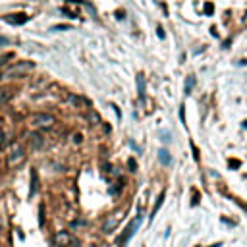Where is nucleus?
<instances>
[{
    "instance_id": "f257e3e1",
    "label": "nucleus",
    "mask_w": 247,
    "mask_h": 247,
    "mask_svg": "<svg viewBox=\"0 0 247 247\" xmlns=\"http://www.w3.org/2000/svg\"><path fill=\"white\" fill-rule=\"evenodd\" d=\"M25 159V153H23V147L19 143H12L10 145V151H8V166L10 168H15L19 166Z\"/></svg>"
},
{
    "instance_id": "f03ea898",
    "label": "nucleus",
    "mask_w": 247,
    "mask_h": 247,
    "mask_svg": "<svg viewBox=\"0 0 247 247\" xmlns=\"http://www.w3.org/2000/svg\"><path fill=\"white\" fill-rule=\"evenodd\" d=\"M33 68H35L33 62H18V64L10 66L8 70L4 72V77H19V75H23V73L31 72Z\"/></svg>"
},
{
    "instance_id": "7ed1b4c3",
    "label": "nucleus",
    "mask_w": 247,
    "mask_h": 247,
    "mask_svg": "<svg viewBox=\"0 0 247 247\" xmlns=\"http://www.w3.org/2000/svg\"><path fill=\"white\" fill-rule=\"evenodd\" d=\"M31 124L35 125V128H52V124H54V116L52 114H46V112H39V114H35L33 118H31Z\"/></svg>"
},
{
    "instance_id": "20e7f679",
    "label": "nucleus",
    "mask_w": 247,
    "mask_h": 247,
    "mask_svg": "<svg viewBox=\"0 0 247 247\" xmlns=\"http://www.w3.org/2000/svg\"><path fill=\"white\" fill-rule=\"evenodd\" d=\"M139 224H141V218H135L133 220V222H131L129 226H128V230H125V234L122 235V239H120V245H125V243H128V241H129V238H133V234H135V230H137L139 228Z\"/></svg>"
},
{
    "instance_id": "39448f33",
    "label": "nucleus",
    "mask_w": 247,
    "mask_h": 247,
    "mask_svg": "<svg viewBox=\"0 0 247 247\" xmlns=\"http://www.w3.org/2000/svg\"><path fill=\"white\" fill-rule=\"evenodd\" d=\"M27 15L25 14H10V15H6V18H4V22L6 23H12V25H22V23H25L27 22Z\"/></svg>"
},
{
    "instance_id": "423d86ee",
    "label": "nucleus",
    "mask_w": 247,
    "mask_h": 247,
    "mask_svg": "<svg viewBox=\"0 0 247 247\" xmlns=\"http://www.w3.org/2000/svg\"><path fill=\"white\" fill-rule=\"evenodd\" d=\"M54 243L58 245V247H68L72 243V235L68 234V232H58L54 235Z\"/></svg>"
},
{
    "instance_id": "0eeeda50",
    "label": "nucleus",
    "mask_w": 247,
    "mask_h": 247,
    "mask_svg": "<svg viewBox=\"0 0 247 247\" xmlns=\"http://www.w3.org/2000/svg\"><path fill=\"white\" fill-rule=\"evenodd\" d=\"M29 143L33 149H41V147L45 145V141H43V135H39V133H31L29 135Z\"/></svg>"
},
{
    "instance_id": "6e6552de",
    "label": "nucleus",
    "mask_w": 247,
    "mask_h": 247,
    "mask_svg": "<svg viewBox=\"0 0 247 247\" xmlns=\"http://www.w3.org/2000/svg\"><path fill=\"white\" fill-rule=\"evenodd\" d=\"M137 89H139V98H141V101H145V75H143V73H139V75H137Z\"/></svg>"
},
{
    "instance_id": "1a4fd4ad",
    "label": "nucleus",
    "mask_w": 247,
    "mask_h": 247,
    "mask_svg": "<svg viewBox=\"0 0 247 247\" xmlns=\"http://www.w3.org/2000/svg\"><path fill=\"white\" fill-rule=\"evenodd\" d=\"M10 97H12V93L8 91V89H4V87H0V106H4L8 101H10Z\"/></svg>"
},
{
    "instance_id": "9d476101",
    "label": "nucleus",
    "mask_w": 247,
    "mask_h": 247,
    "mask_svg": "<svg viewBox=\"0 0 247 247\" xmlns=\"http://www.w3.org/2000/svg\"><path fill=\"white\" fill-rule=\"evenodd\" d=\"M159 160L162 162V164H170V162H172V159H170V155H168L166 149H160L159 151Z\"/></svg>"
},
{
    "instance_id": "9b49d317",
    "label": "nucleus",
    "mask_w": 247,
    "mask_h": 247,
    "mask_svg": "<svg viewBox=\"0 0 247 247\" xmlns=\"http://www.w3.org/2000/svg\"><path fill=\"white\" fill-rule=\"evenodd\" d=\"M162 203H164V191H162L160 195H159V199H156V205H155V207H153V216H155V214H156V211H159V209L162 207Z\"/></svg>"
},
{
    "instance_id": "f8f14e48",
    "label": "nucleus",
    "mask_w": 247,
    "mask_h": 247,
    "mask_svg": "<svg viewBox=\"0 0 247 247\" xmlns=\"http://www.w3.org/2000/svg\"><path fill=\"white\" fill-rule=\"evenodd\" d=\"M195 85V77H187V83H185V95L191 93V87Z\"/></svg>"
},
{
    "instance_id": "ddd939ff",
    "label": "nucleus",
    "mask_w": 247,
    "mask_h": 247,
    "mask_svg": "<svg viewBox=\"0 0 247 247\" xmlns=\"http://www.w3.org/2000/svg\"><path fill=\"white\" fill-rule=\"evenodd\" d=\"M6 45H10V39L4 37V35H0V46H6Z\"/></svg>"
},
{
    "instance_id": "4468645a",
    "label": "nucleus",
    "mask_w": 247,
    "mask_h": 247,
    "mask_svg": "<svg viewBox=\"0 0 247 247\" xmlns=\"http://www.w3.org/2000/svg\"><path fill=\"white\" fill-rule=\"evenodd\" d=\"M4 145H6V141H4V133L0 129V149H4Z\"/></svg>"
}]
</instances>
